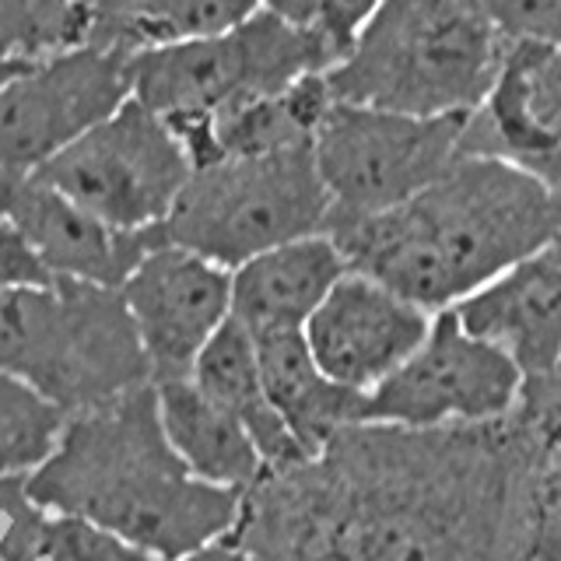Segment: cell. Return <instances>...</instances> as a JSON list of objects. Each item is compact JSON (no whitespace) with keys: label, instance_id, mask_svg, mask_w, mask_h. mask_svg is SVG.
<instances>
[{"label":"cell","instance_id":"cell-1","mask_svg":"<svg viewBox=\"0 0 561 561\" xmlns=\"http://www.w3.org/2000/svg\"><path fill=\"white\" fill-rule=\"evenodd\" d=\"M523 467L513 414L428 432L351 425L263 473L232 540L250 561H516Z\"/></svg>","mask_w":561,"mask_h":561},{"label":"cell","instance_id":"cell-2","mask_svg":"<svg viewBox=\"0 0 561 561\" xmlns=\"http://www.w3.org/2000/svg\"><path fill=\"white\" fill-rule=\"evenodd\" d=\"M561 232V193L499 158L460 151L393 210L333 221L347 271L379 280L425 312H446Z\"/></svg>","mask_w":561,"mask_h":561},{"label":"cell","instance_id":"cell-3","mask_svg":"<svg viewBox=\"0 0 561 561\" xmlns=\"http://www.w3.org/2000/svg\"><path fill=\"white\" fill-rule=\"evenodd\" d=\"M28 499L175 561L232 537L242 495L193 478L158 421L154 382L67 417L60 446L28 478Z\"/></svg>","mask_w":561,"mask_h":561},{"label":"cell","instance_id":"cell-4","mask_svg":"<svg viewBox=\"0 0 561 561\" xmlns=\"http://www.w3.org/2000/svg\"><path fill=\"white\" fill-rule=\"evenodd\" d=\"M508 43L470 0H382L347 57L327 70L333 102L408 116H470Z\"/></svg>","mask_w":561,"mask_h":561},{"label":"cell","instance_id":"cell-5","mask_svg":"<svg viewBox=\"0 0 561 561\" xmlns=\"http://www.w3.org/2000/svg\"><path fill=\"white\" fill-rule=\"evenodd\" d=\"M0 373L67 417L154 382L123 295L81 280L0 291Z\"/></svg>","mask_w":561,"mask_h":561},{"label":"cell","instance_id":"cell-6","mask_svg":"<svg viewBox=\"0 0 561 561\" xmlns=\"http://www.w3.org/2000/svg\"><path fill=\"white\" fill-rule=\"evenodd\" d=\"M327 218L330 197L309 145L197 165L154 232L158 242L236 271L285 242L323 236Z\"/></svg>","mask_w":561,"mask_h":561},{"label":"cell","instance_id":"cell-7","mask_svg":"<svg viewBox=\"0 0 561 561\" xmlns=\"http://www.w3.org/2000/svg\"><path fill=\"white\" fill-rule=\"evenodd\" d=\"M330 67L333 60L312 28L260 11L210 39L137 53L127 60V78L130 95L183 140L236 105L277 95L309 75H327Z\"/></svg>","mask_w":561,"mask_h":561},{"label":"cell","instance_id":"cell-8","mask_svg":"<svg viewBox=\"0 0 561 561\" xmlns=\"http://www.w3.org/2000/svg\"><path fill=\"white\" fill-rule=\"evenodd\" d=\"M467 116H408L333 102L312 137V158L333 221L376 218L408 204L460 154Z\"/></svg>","mask_w":561,"mask_h":561},{"label":"cell","instance_id":"cell-9","mask_svg":"<svg viewBox=\"0 0 561 561\" xmlns=\"http://www.w3.org/2000/svg\"><path fill=\"white\" fill-rule=\"evenodd\" d=\"M35 175L119 232H151L180 201L193 162L180 134L130 95Z\"/></svg>","mask_w":561,"mask_h":561},{"label":"cell","instance_id":"cell-10","mask_svg":"<svg viewBox=\"0 0 561 561\" xmlns=\"http://www.w3.org/2000/svg\"><path fill=\"white\" fill-rule=\"evenodd\" d=\"M523 373L499 347L463 330L456 309L435 312L425 344L362 393V425L393 428H473L516 411Z\"/></svg>","mask_w":561,"mask_h":561},{"label":"cell","instance_id":"cell-11","mask_svg":"<svg viewBox=\"0 0 561 561\" xmlns=\"http://www.w3.org/2000/svg\"><path fill=\"white\" fill-rule=\"evenodd\" d=\"M130 99L127 57L75 43L0 67V172H39Z\"/></svg>","mask_w":561,"mask_h":561},{"label":"cell","instance_id":"cell-12","mask_svg":"<svg viewBox=\"0 0 561 561\" xmlns=\"http://www.w3.org/2000/svg\"><path fill=\"white\" fill-rule=\"evenodd\" d=\"M119 295L148 355L151 379H190L204 344L232 316V271L180 245L154 242Z\"/></svg>","mask_w":561,"mask_h":561},{"label":"cell","instance_id":"cell-13","mask_svg":"<svg viewBox=\"0 0 561 561\" xmlns=\"http://www.w3.org/2000/svg\"><path fill=\"white\" fill-rule=\"evenodd\" d=\"M432 320L379 280L347 271L309 316L302 337L327 379L368 393L425 344Z\"/></svg>","mask_w":561,"mask_h":561},{"label":"cell","instance_id":"cell-14","mask_svg":"<svg viewBox=\"0 0 561 561\" xmlns=\"http://www.w3.org/2000/svg\"><path fill=\"white\" fill-rule=\"evenodd\" d=\"M460 151L499 158L561 193V49L508 43L495 84L467 116Z\"/></svg>","mask_w":561,"mask_h":561},{"label":"cell","instance_id":"cell-15","mask_svg":"<svg viewBox=\"0 0 561 561\" xmlns=\"http://www.w3.org/2000/svg\"><path fill=\"white\" fill-rule=\"evenodd\" d=\"M0 218L11 221L53 280L123 288L158 232H119L35 172H0Z\"/></svg>","mask_w":561,"mask_h":561},{"label":"cell","instance_id":"cell-16","mask_svg":"<svg viewBox=\"0 0 561 561\" xmlns=\"http://www.w3.org/2000/svg\"><path fill=\"white\" fill-rule=\"evenodd\" d=\"M467 333L499 347L523 379L561 368V232L453 306Z\"/></svg>","mask_w":561,"mask_h":561},{"label":"cell","instance_id":"cell-17","mask_svg":"<svg viewBox=\"0 0 561 561\" xmlns=\"http://www.w3.org/2000/svg\"><path fill=\"white\" fill-rule=\"evenodd\" d=\"M347 274V260L330 236H309L267 250L232 271V320L263 333L306 330L333 285Z\"/></svg>","mask_w":561,"mask_h":561},{"label":"cell","instance_id":"cell-18","mask_svg":"<svg viewBox=\"0 0 561 561\" xmlns=\"http://www.w3.org/2000/svg\"><path fill=\"white\" fill-rule=\"evenodd\" d=\"M81 43L116 57L165 49L232 32L263 11V0H78Z\"/></svg>","mask_w":561,"mask_h":561},{"label":"cell","instance_id":"cell-19","mask_svg":"<svg viewBox=\"0 0 561 561\" xmlns=\"http://www.w3.org/2000/svg\"><path fill=\"white\" fill-rule=\"evenodd\" d=\"M158 421L172 453L186 463L193 478L215 488L245 495L267 473V463L239 421L204 397L193 379L154 382Z\"/></svg>","mask_w":561,"mask_h":561},{"label":"cell","instance_id":"cell-20","mask_svg":"<svg viewBox=\"0 0 561 561\" xmlns=\"http://www.w3.org/2000/svg\"><path fill=\"white\" fill-rule=\"evenodd\" d=\"M513 417L526 446L516 561H561V376L526 379Z\"/></svg>","mask_w":561,"mask_h":561},{"label":"cell","instance_id":"cell-21","mask_svg":"<svg viewBox=\"0 0 561 561\" xmlns=\"http://www.w3.org/2000/svg\"><path fill=\"white\" fill-rule=\"evenodd\" d=\"M190 379L204 397L215 400L221 411H228L245 432H250L263 463H267V473L309 460V453L295 443V435L288 432V425L280 421V414L274 411V403L267 397V386H263V376H260L256 341L250 337V330L232 320V316H228L225 327L204 344L197 362H193Z\"/></svg>","mask_w":561,"mask_h":561},{"label":"cell","instance_id":"cell-22","mask_svg":"<svg viewBox=\"0 0 561 561\" xmlns=\"http://www.w3.org/2000/svg\"><path fill=\"white\" fill-rule=\"evenodd\" d=\"M256 341L260 376L274 411L309 456L320 453L333 435L362 425V393L344 390L312 362L302 330L263 333Z\"/></svg>","mask_w":561,"mask_h":561},{"label":"cell","instance_id":"cell-23","mask_svg":"<svg viewBox=\"0 0 561 561\" xmlns=\"http://www.w3.org/2000/svg\"><path fill=\"white\" fill-rule=\"evenodd\" d=\"M333 95L327 75H309L277 95H263L232 113L210 119L204 130L183 137L193 169L218 162V158H253L291 148H309L323 116L330 113Z\"/></svg>","mask_w":561,"mask_h":561},{"label":"cell","instance_id":"cell-24","mask_svg":"<svg viewBox=\"0 0 561 561\" xmlns=\"http://www.w3.org/2000/svg\"><path fill=\"white\" fill-rule=\"evenodd\" d=\"M0 561H154L102 526L25 499L0 526Z\"/></svg>","mask_w":561,"mask_h":561},{"label":"cell","instance_id":"cell-25","mask_svg":"<svg viewBox=\"0 0 561 561\" xmlns=\"http://www.w3.org/2000/svg\"><path fill=\"white\" fill-rule=\"evenodd\" d=\"M67 414L28 382L0 373V478H32L60 446Z\"/></svg>","mask_w":561,"mask_h":561},{"label":"cell","instance_id":"cell-26","mask_svg":"<svg viewBox=\"0 0 561 561\" xmlns=\"http://www.w3.org/2000/svg\"><path fill=\"white\" fill-rule=\"evenodd\" d=\"M505 43L561 49V0H470Z\"/></svg>","mask_w":561,"mask_h":561},{"label":"cell","instance_id":"cell-27","mask_svg":"<svg viewBox=\"0 0 561 561\" xmlns=\"http://www.w3.org/2000/svg\"><path fill=\"white\" fill-rule=\"evenodd\" d=\"M379 8H382V0H316L309 28L316 39L323 43L333 67L347 57L351 46L358 43V35L373 25Z\"/></svg>","mask_w":561,"mask_h":561},{"label":"cell","instance_id":"cell-28","mask_svg":"<svg viewBox=\"0 0 561 561\" xmlns=\"http://www.w3.org/2000/svg\"><path fill=\"white\" fill-rule=\"evenodd\" d=\"M49 274L32 253V245L22 239V232L0 218V291L11 288H32V285H49Z\"/></svg>","mask_w":561,"mask_h":561},{"label":"cell","instance_id":"cell-29","mask_svg":"<svg viewBox=\"0 0 561 561\" xmlns=\"http://www.w3.org/2000/svg\"><path fill=\"white\" fill-rule=\"evenodd\" d=\"M312 8H316V0H263V11H271V14L285 18L291 25H302V28H309Z\"/></svg>","mask_w":561,"mask_h":561},{"label":"cell","instance_id":"cell-30","mask_svg":"<svg viewBox=\"0 0 561 561\" xmlns=\"http://www.w3.org/2000/svg\"><path fill=\"white\" fill-rule=\"evenodd\" d=\"M175 561H250V558H245V551L239 548L232 537H225V540H215V543H207V548L193 551V554H183V558H175Z\"/></svg>","mask_w":561,"mask_h":561},{"label":"cell","instance_id":"cell-31","mask_svg":"<svg viewBox=\"0 0 561 561\" xmlns=\"http://www.w3.org/2000/svg\"><path fill=\"white\" fill-rule=\"evenodd\" d=\"M28 499V478H0V526Z\"/></svg>","mask_w":561,"mask_h":561},{"label":"cell","instance_id":"cell-32","mask_svg":"<svg viewBox=\"0 0 561 561\" xmlns=\"http://www.w3.org/2000/svg\"><path fill=\"white\" fill-rule=\"evenodd\" d=\"M558 376H561V368H558Z\"/></svg>","mask_w":561,"mask_h":561}]
</instances>
